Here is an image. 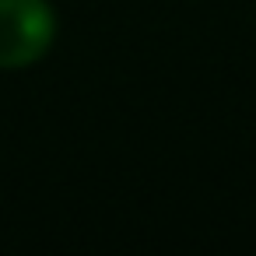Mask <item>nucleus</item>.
Here are the masks:
<instances>
[{
    "label": "nucleus",
    "instance_id": "1",
    "mask_svg": "<svg viewBox=\"0 0 256 256\" xmlns=\"http://www.w3.org/2000/svg\"><path fill=\"white\" fill-rule=\"evenodd\" d=\"M56 39V11L46 0H0V70L39 64Z\"/></svg>",
    "mask_w": 256,
    "mask_h": 256
}]
</instances>
